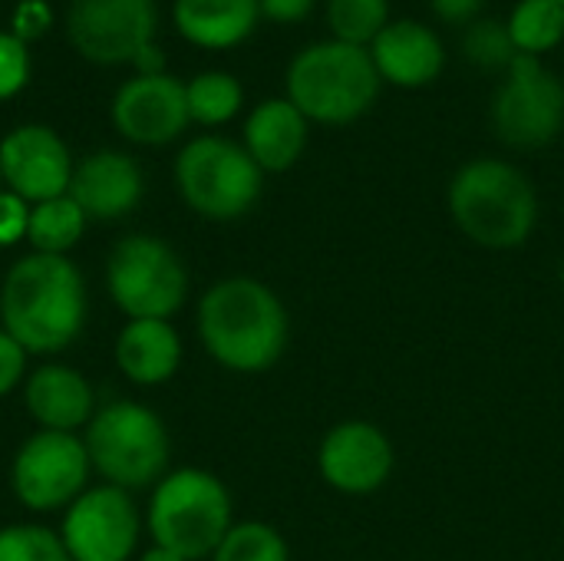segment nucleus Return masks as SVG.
Here are the masks:
<instances>
[{"label":"nucleus","mask_w":564,"mask_h":561,"mask_svg":"<svg viewBox=\"0 0 564 561\" xmlns=\"http://www.w3.org/2000/svg\"><path fill=\"white\" fill-rule=\"evenodd\" d=\"M443 23H476L486 0H426Z\"/></svg>","instance_id":"72a5a7b5"},{"label":"nucleus","mask_w":564,"mask_h":561,"mask_svg":"<svg viewBox=\"0 0 564 561\" xmlns=\"http://www.w3.org/2000/svg\"><path fill=\"white\" fill-rule=\"evenodd\" d=\"M132 66H135V76H155V73H165V53H162V46L145 43V46L132 56Z\"/></svg>","instance_id":"f704fd0d"},{"label":"nucleus","mask_w":564,"mask_h":561,"mask_svg":"<svg viewBox=\"0 0 564 561\" xmlns=\"http://www.w3.org/2000/svg\"><path fill=\"white\" fill-rule=\"evenodd\" d=\"M496 136L522 152L552 145L564 129V83L535 56H516L492 96Z\"/></svg>","instance_id":"9d476101"},{"label":"nucleus","mask_w":564,"mask_h":561,"mask_svg":"<svg viewBox=\"0 0 564 561\" xmlns=\"http://www.w3.org/2000/svg\"><path fill=\"white\" fill-rule=\"evenodd\" d=\"M397 453L390 436L370 420H344L317 446L321 479L344 496H370L393 476Z\"/></svg>","instance_id":"ddd939ff"},{"label":"nucleus","mask_w":564,"mask_h":561,"mask_svg":"<svg viewBox=\"0 0 564 561\" xmlns=\"http://www.w3.org/2000/svg\"><path fill=\"white\" fill-rule=\"evenodd\" d=\"M142 192L145 179L139 162L126 152L99 149L76 162L66 195L89 222H119L142 202Z\"/></svg>","instance_id":"dca6fc26"},{"label":"nucleus","mask_w":564,"mask_h":561,"mask_svg":"<svg viewBox=\"0 0 564 561\" xmlns=\"http://www.w3.org/2000/svg\"><path fill=\"white\" fill-rule=\"evenodd\" d=\"M73 155L66 142L40 122H23L0 139V175L3 188L30 205L59 198L69 192Z\"/></svg>","instance_id":"4468645a"},{"label":"nucleus","mask_w":564,"mask_h":561,"mask_svg":"<svg viewBox=\"0 0 564 561\" xmlns=\"http://www.w3.org/2000/svg\"><path fill=\"white\" fill-rule=\"evenodd\" d=\"M0 561H73L59 532L36 522H13L0 529Z\"/></svg>","instance_id":"bb28decb"},{"label":"nucleus","mask_w":564,"mask_h":561,"mask_svg":"<svg viewBox=\"0 0 564 561\" xmlns=\"http://www.w3.org/2000/svg\"><path fill=\"white\" fill-rule=\"evenodd\" d=\"M307 132H311V122L304 119V112L288 96H274V99L258 103L248 112L241 145L248 149V155L258 162L264 175L268 172L278 175L301 162L307 149Z\"/></svg>","instance_id":"aec40b11"},{"label":"nucleus","mask_w":564,"mask_h":561,"mask_svg":"<svg viewBox=\"0 0 564 561\" xmlns=\"http://www.w3.org/2000/svg\"><path fill=\"white\" fill-rule=\"evenodd\" d=\"M26 225H30V202L0 188V248H13L26 241Z\"/></svg>","instance_id":"7c9ffc66"},{"label":"nucleus","mask_w":564,"mask_h":561,"mask_svg":"<svg viewBox=\"0 0 564 561\" xmlns=\"http://www.w3.org/2000/svg\"><path fill=\"white\" fill-rule=\"evenodd\" d=\"M26 360H30V354L0 327V400L10 397L17 387H23V380H26Z\"/></svg>","instance_id":"2f4dec72"},{"label":"nucleus","mask_w":564,"mask_h":561,"mask_svg":"<svg viewBox=\"0 0 564 561\" xmlns=\"http://www.w3.org/2000/svg\"><path fill=\"white\" fill-rule=\"evenodd\" d=\"M53 23V10L46 0H20L13 7V23H10V33L20 40V43H33L40 40Z\"/></svg>","instance_id":"c756f323"},{"label":"nucleus","mask_w":564,"mask_h":561,"mask_svg":"<svg viewBox=\"0 0 564 561\" xmlns=\"http://www.w3.org/2000/svg\"><path fill=\"white\" fill-rule=\"evenodd\" d=\"M93 473L116 489L135 493L169 473L172 436L165 420L135 400H109L83 430Z\"/></svg>","instance_id":"423d86ee"},{"label":"nucleus","mask_w":564,"mask_h":561,"mask_svg":"<svg viewBox=\"0 0 564 561\" xmlns=\"http://www.w3.org/2000/svg\"><path fill=\"white\" fill-rule=\"evenodd\" d=\"M188 122L185 83L169 73L132 76L116 89L112 126L135 145H169L188 129Z\"/></svg>","instance_id":"2eb2a0df"},{"label":"nucleus","mask_w":564,"mask_h":561,"mask_svg":"<svg viewBox=\"0 0 564 561\" xmlns=\"http://www.w3.org/2000/svg\"><path fill=\"white\" fill-rule=\"evenodd\" d=\"M208 561H291V549L274 526L248 519L228 529V536Z\"/></svg>","instance_id":"a878e982"},{"label":"nucleus","mask_w":564,"mask_h":561,"mask_svg":"<svg viewBox=\"0 0 564 561\" xmlns=\"http://www.w3.org/2000/svg\"><path fill=\"white\" fill-rule=\"evenodd\" d=\"M89 294L73 258L23 255L0 284V327L36 357L63 354L86 327Z\"/></svg>","instance_id":"f257e3e1"},{"label":"nucleus","mask_w":564,"mask_h":561,"mask_svg":"<svg viewBox=\"0 0 564 561\" xmlns=\"http://www.w3.org/2000/svg\"><path fill=\"white\" fill-rule=\"evenodd\" d=\"M145 519L132 493L116 486H89L59 522V539L73 561H129L139 549Z\"/></svg>","instance_id":"9b49d317"},{"label":"nucleus","mask_w":564,"mask_h":561,"mask_svg":"<svg viewBox=\"0 0 564 561\" xmlns=\"http://www.w3.org/2000/svg\"><path fill=\"white\" fill-rule=\"evenodd\" d=\"M463 53L469 56V63H476L479 69H492V73H506L519 56V50L509 36V26L499 20L469 23V30L463 36Z\"/></svg>","instance_id":"cd10ccee"},{"label":"nucleus","mask_w":564,"mask_h":561,"mask_svg":"<svg viewBox=\"0 0 564 561\" xmlns=\"http://www.w3.org/2000/svg\"><path fill=\"white\" fill-rule=\"evenodd\" d=\"M89 218L83 215V208L69 198H50L40 205H30V225H26V245L36 255H59L69 258V251L79 245L83 231H86Z\"/></svg>","instance_id":"4be33fe9"},{"label":"nucleus","mask_w":564,"mask_h":561,"mask_svg":"<svg viewBox=\"0 0 564 561\" xmlns=\"http://www.w3.org/2000/svg\"><path fill=\"white\" fill-rule=\"evenodd\" d=\"M106 294L126 321H172L188 301V268L159 235H126L106 255Z\"/></svg>","instance_id":"0eeeda50"},{"label":"nucleus","mask_w":564,"mask_h":561,"mask_svg":"<svg viewBox=\"0 0 564 561\" xmlns=\"http://www.w3.org/2000/svg\"><path fill=\"white\" fill-rule=\"evenodd\" d=\"M185 103H188V119L212 129L231 122L241 112L245 89L231 73L208 69L185 83Z\"/></svg>","instance_id":"b1692460"},{"label":"nucleus","mask_w":564,"mask_h":561,"mask_svg":"<svg viewBox=\"0 0 564 561\" xmlns=\"http://www.w3.org/2000/svg\"><path fill=\"white\" fill-rule=\"evenodd\" d=\"M446 208L459 235L486 251L522 248L539 225V192L532 179L506 159H473L456 169Z\"/></svg>","instance_id":"7ed1b4c3"},{"label":"nucleus","mask_w":564,"mask_h":561,"mask_svg":"<svg viewBox=\"0 0 564 561\" xmlns=\"http://www.w3.org/2000/svg\"><path fill=\"white\" fill-rule=\"evenodd\" d=\"M390 23V0H327L330 40L370 46Z\"/></svg>","instance_id":"393cba45"},{"label":"nucleus","mask_w":564,"mask_h":561,"mask_svg":"<svg viewBox=\"0 0 564 561\" xmlns=\"http://www.w3.org/2000/svg\"><path fill=\"white\" fill-rule=\"evenodd\" d=\"M506 26L519 56L542 60L564 43V7L558 0H519Z\"/></svg>","instance_id":"5701e85b"},{"label":"nucleus","mask_w":564,"mask_h":561,"mask_svg":"<svg viewBox=\"0 0 564 561\" xmlns=\"http://www.w3.org/2000/svg\"><path fill=\"white\" fill-rule=\"evenodd\" d=\"M195 327L205 354L231 374L271 370L291 341L284 301L258 278H221L195 308Z\"/></svg>","instance_id":"f03ea898"},{"label":"nucleus","mask_w":564,"mask_h":561,"mask_svg":"<svg viewBox=\"0 0 564 561\" xmlns=\"http://www.w3.org/2000/svg\"><path fill=\"white\" fill-rule=\"evenodd\" d=\"M0 188H3V175H0Z\"/></svg>","instance_id":"e433bc0d"},{"label":"nucleus","mask_w":564,"mask_h":561,"mask_svg":"<svg viewBox=\"0 0 564 561\" xmlns=\"http://www.w3.org/2000/svg\"><path fill=\"white\" fill-rule=\"evenodd\" d=\"M175 188L182 202L208 222L248 215L264 188V172L248 149L225 136H198L175 159Z\"/></svg>","instance_id":"6e6552de"},{"label":"nucleus","mask_w":564,"mask_h":561,"mask_svg":"<svg viewBox=\"0 0 564 561\" xmlns=\"http://www.w3.org/2000/svg\"><path fill=\"white\" fill-rule=\"evenodd\" d=\"M235 526L228 486L198 466L169 470L149 496L145 532L185 561H208Z\"/></svg>","instance_id":"39448f33"},{"label":"nucleus","mask_w":564,"mask_h":561,"mask_svg":"<svg viewBox=\"0 0 564 561\" xmlns=\"http://www.w3.org/2000/svg\"><path fill=\"white\" fill-rule=\"evenodd\" d=\"M23 407L36 430L79 433L96 417V390L69 364H40L23 380Z\"/></svg>","instance_id":"a211bd4d"},{"label":"nucleus","mask_w":564,"mask_h":561,"mask_svg":"<svg viewBox=\"0 0 564 561\" xmlns=\"http://www.w3.org/2000/svg\"><path fill=\"white\" fill-rule=\"evenodd\" d=\"M558 3H562V7H564V0H558Z\"/></svg>","instance_id":"4c0bfd02"},{"label":"nucleus","mask_w":564,"mask_h":561,"mask_svg":"<svg viewBox=\"0 0 564 561\" xmlns=\"http://www.w3.org/2000/svg\"><path fill=\"white\" fill-rule=\"evenodd\" d=\"M155 0H73L66 36L73 50L93 63H132L155 36Z\"/></svg>","instance_id":"f8f14e48"},{"label":"nucleus","mask_w":564,"mask_h":561,"mask_svg":"<svg viewBox=\"0 0 564 561\" xmlns=\"http://www.w3.org/2000/svg\"><path fill=\"white\" fill-rule=\"evenodd\" d=\"M380 73L367 46L321 40L304 46L288 73L284 96L317 126H350L364 119L380 99Z\"/></svg>","instance_id":"20e7f679"},{"label":"nucleus","mask_w":564,"mask_h":561,"mask_svg":"<svg viewBox=\"0 0 564 561\" xmlns=\"http://www.w3.org/2000/svg\"><path fill=\"white\" fill-rule=\"evenodd\" d=\"M93 463L79 433H30L10 460L13 499L30 513H66L89 489Z\"/></svg>","instance_id":"1a4fd4ad"},{"label":"nucleus","mask_w":564,"mask_h":561,"mask_svg":"<svg viewBox=\"0 0 564 561\" xmlns=\"http://www.w3.org/2000/svg\"><path fill=\"white\" fill-rule=\"evenodd\" d=\"M139 561H185L182 555H175V552H169V549H162V546H149L142 555H139Z\"/></svg>","instance_id":"c9c22d12"},{"label":"nucleus","mask_w":564,"mask_h":561,"mask_svg":"<svg viewBox=\"0 0 564 561\" xmlns=\"http://www.w3.org/2000/svg\"><path fill=\"white\" fill-rule=\"evenodd\" d=\"M185 357L182 334L172 321H126L112 344L116 370L135 387L169 384Z\"/></svg>","instance_id":"6ab92c4d"},{"label":"nucleus","mask_w":564,"mask_h":561,"mask_svg":"<svg viewBox=\"0 0 564 561\" xmlns=\"http://www.w3.org/2000/svg\"><path fill=\"white\" fill-rule=\"evenodd\" d=\"M261 17L271 23H301L311 17L314 0H258Z\"/></svg>","instance_id":"473e14b6"},{"label":"nucleus","mask_w":564,"mask_h":561,"mask_svg":"<svg viewBox=\"0 0 564 561\" xmlns=\"http://www.w3.org/2000/svg\"><path fill=\"white\" fill-rule=\"evenodd\" d=\"M175 30L202 50H231L245 43L258 20V0H175Z\"/></svg>","instance_id":"412c9836"},{"label":"nucleus","mask_w":564,"mask_h":561,"mask_svg":"<svg viewBox=\"0 0 564 561\" xmlns=\"http://www.w3.org/2000/svg\"><path fill=\"white\" fill-rule=\"evenodd\" d=\"M30 79V53L13 33L0 30V99L17 96Z\"/></svg>","instance_id":"c85d7f7f"},{"label":"nucleus","mask_w":564,"mask_h":561,"mask_svg":"<svg viewBox=\"0 0 564 561\" xmlns=\"http://www.w3.org/2000/svg\"><path fill=\"white\" fill-rule=\"evenodd\" d=\"M367 53L380 79L400 89H423L440 79L446 66V46L423 20H390Z\"/></svg>","instance_id":"f3484780"}]
</instances>
